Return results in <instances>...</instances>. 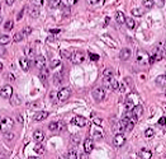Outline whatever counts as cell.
<instances>
[{
    "mask_svg": "<svg viewBox=\"0 0 166 159\" xmlns=\"http://www.w3.org/2000/svg\"><path fill=\"white\" fill-rule=\"evenodd\" d=\"M18 122H19V124H23V117H22V115H18Z\"/></svg>",
    "mask_w": 166,
    "mask_h": 159,
    "instance_id": "53",
    "label": "cell"
},
{
    "mask_svg": "<svg viewBox=\"0 0 166 159\" xmlns=\"http://www.w3.org/2000/svg\"><path fill=\"white\" fill-rule=\"evenodd\" d=\"M13 126H14V120L12 117H4L2 120V122H0V131L3 134L10 132Z\"/></svg>",
    "mask_w": 166,
    "mask_h": 159,
    "instance_id": "1",
    "label": "cell"
},
{
    "mask_svg": "<svg viewBox=\"0 0 166 159\" xmlns=\"http://www.w3.org/2000/svg\"><path fill=\"white\" fill-rule=\"evenodd\" d=\"M103 76H104V78H112V76H114L113 69H112V68H107V69H104V71H103Z\"/></svg>",
    "mask_w": 166,
    "mask_h": 159,
    "instance_id": "31",
    "label": "cell"
},
{
    "mask_svg": "<svg viewBox=\"0 0 166 159\" xmlns=\"http://www.w3.org/2000/svg\"><path fill=\"white\" fill-rule=\"evenodd\" d=\"M156 84L160 87H165L166 85V76L165 75H158L156 78Z\"/></svg>",
    "mask_w": 166,
    "mask_h": 159,
    "instance_id": "26",
    "label": "cell"
},
{
    "mask_svg": "<svg viewBox=\"0 0 166 159\" xmlns=\"http://www.w3.org/2000/svg\"><path fill=\"white\" fill-rule=\"evenodd\" d=\"M158 125H161V126L166 125V117H161L160 120H158Z\"/></svg>",
    "mask_w": 166,
    "mask_h": 159,
    "instance_id": "46",
    "label": "cell"
},
{
    "mask_svg": "<svg viewBox=\"0 0 166 159\" xmlns=\"http://www.w3.org/2000/svg\"><path fill=\"white\" fill-rule=\"evenodd\" d=\"M86 2H88V4H90V5H95L100 2V0H86Z\"/></svg>",
    "mask_w": 166,
    "mask_h": 159,
    "instance_id": "47",
    "label": "cell"
},
{
    "mask_svg": "<svg viewBox=\"0 0 166 159\" xmlns=\"http://www.w3.org/2000/svg\"><path fill=\"white\" fill-rule=\"evenodd\" d=\"M3 70V64H2V61H0V71Z\"/></svg>",
    "mask_w": 166,
    "mask_h": 159,
    "instance_id": "59",
    "label": "cell"
},
{
    "mask_svg": "<svg viewBox=\"0 0 166 159\" xmlns=\"http://www.w3.org/2000/svg\"><path fill=\"white\" fill-rule=\"evenodd\" d=\"M137 117H140V116H142V113H143V107L141 106V104H137V106H134V108H133V111H132Z\"/></svg>",
    "mask_w": 166,
    "mask_h": 159,
    "instance_id": "24",
    "label": "cell"
},
{
    "mask_svg": "<svg viewBox=\"0 0 166 159\" xmlns=\"http://www.w3.org/2000/svg\"><path fill=\"white\" fill-rule=\"evenodd\" d=\"M24 54H25V57H33V56H34V50H33V47L28 45V46L24 48Z\"/></svg>",
    "mask_w": 166,
    "mask_h": 159,
    "instance_id": "27",
    "label": "cell"
},
{
    "mask_svg": "<svg viewBox=\"0 0 166 159\" xmlns=\"http://www.w3.org/2000/svg\"><path fill=\"white\" fill-rule=\"evenodd\" d=\"M6 78H8L10 82H14V79H15V78H14V75H13V74H10V73H9L8 75H6Z\"/></svg>",
    "mask_w": 166,
    "mask_h": 159,
    "instance_id": "50",
    "label": "cell"
},
{
    "mask_svg": "<svg viewBox=\"0 0 166 159\" xmlns=\"http://www.w3.org/2000/svg\"><path fill=\"white\" fill-rule=\"evenodd\" d=\"M152 2L156 6H158V8H162V6L165 5V0H152Z\"/></svg>",
    "mask_w": 166,
    "mask_h": 159,
    "instance_id": "39",
    "label": "cell"
},
{
    "mask_svg": "<svg viewBox=\"0 0 166 159\" xmlns=\"http://www.w3.org/2000/svg\"><path fill=\"white\" fill-rule=\"evenodd\" d=\"M115 20H117V23L119 24H124L126 23V16L123 12H117L115 13Z\"/></svg>",
    "mask_w": 166,
    "mask_h": 159,
    "instance_id": "17",
    "label": "cell"
},
{
    "mask_svg": "<svg viewBox=\"0 0 166 159\" xmlns=\"http://www.w3.org/2000/svg\"><path fill=\"white\" fill-rule=\"evenodd\" d=\"M32 3L36 6H41V5H43V0H32Z\"/></svg>",
    "mask_w": 166,
    "mask_h": 159,
    "instance_id": "43",
    "label": "cell"
},
{
    "mask_svg": "<svg viewBox=\"0 0 166 159\" xmlns=\"http://www.w3.org/2000/svg\"><path fill=\"white\" fill-rule=\"evenodd\" d=\"M155 135V130L154 129H147L146 130V131H145V136H146V138H152V136Z\"/></svg>",
    "mask_w": 166,
    "mask_h": 159,
    "instance_id": "35",
    "label": "cell"
},
{
    "mask_svg": "<svg viewBox=\"0 0 166 159\" xmlns=\"http://www.w3.org/2000/svg\"><path fill=\"white\" fill-rule=\"evenodd\" d=\"M14 2H15V0H5V3L8 4V5H13V4H14Z\"/></svg>",
    "mask_w": 166,
    "mask_h": 159,
    "instance_id": "54",
    "label": "cell"
},
{
    "mask_svg": "<svg viewBox=\"0 0 166 159\" xmlns=\"http://www.w3.org/2000/svg\"><path fill=\"white\" fill-rule=\"evenodd\" d=\"M0 122H2V120H0Z\"/></svg>",
    "mask_w": 166,
    "mask_h": 159,
    "instance_id": "64",
    "label": "cell"
},
{
    "mask_svg": "<svg viewBox=\"0 0 166 159\" xmlns=\"http://www.w3.org/2000/svg\"><path fill=\"white\" fill-rule=\"evenodd\" d=\"M22 33H23L24 37H27V36H29V34L32 33V27H29V26H28V27H24V30L22 31Z\"/></svg>",
    "mask_w": 166,
    "mask_h": 159,
    "instance_id": "36",
    "label": "cell"
},
{
    "mask_svg": "<svg viewBox=\"0 0 166 159\" xmlns=\"http://www.w3.org/2000/svg\"><path fill=\"white\" fill-rule=\"evenodd\" d=\"M34 151L37 154H43V153H45V147H43V144L42 143H37V145L34 147Z\"/></svg>",
    "mask_w": 166,
    "mask_h": 159,
    "instance_id": "29",
    "label": "cell"
},
{
    "mask_svg": "<svg viewBox=\"0 0 166 159\" xmlns=\"http://www.w3.org/2000/svg\"><path fill=\"white\" fill-rule=\"evenodd\" d=\"M140 157H141V159H151L152 158V153H151V150H148V149H141Z\"/></svg>",
    "mask_w": 166,
    "mask_h": 159,
    "instance_id": "18",
    "label": "cell"
},
{
    "mask_svg": "<svg viewBox=\"0 0 166 159\" xmlns=\"http://www.w3.org/2000/svg\"><path fill=\"white\" fill-rule=\"evenodd\" d=\"M0 96H2L3 98H5V99L12 98V96H13V88H12L10 85H4L3 88H2V90H0Z\"/></svg>",
    "mask_w": 166,
    "mask_h": 159,
    "instance_id": "7",
    "label": "cell"
},
{
    "mask_svg": "<svg viewBox=\"0 0 166 159\" xmlns=\"http://www.w3.org/2000/svg\"><path fill=\"white\" fill-rule=\"evenodd\" d=\"M126 24H127V27L129 28V30H134L136 22H134L133 18H126Z\"/></svg>",
    "mask_w": 166,
    "mask_h": 159,
    "instance_id": "30",
    "label": "cell"
},
{
    "mask_svg": "<svg viewBox=\"0 0 166 159\" xmlns=\"http://www.w3.org/2000/svg\"><path fill=\"white\" fill-rule=\"evenodd\" d=\"M0 6H2V4H0Z\"/></svg>",
    "mask_w": 166,
    "mask_h": 159,
    "instance_id": "63",
    "label": "cell"
},
{
    "mask_svg": "<svg viewBox=\"0 0 166 159\" xmlns=\"http://www.w3.org/2000/svg\"><path fill=\"white\" fill-rule=\"evenodd\" d=\"M34 66L38 68L39 70L43 69V68H46V59H45L43 56H41V55L37 56V57L34 59Z\"/></svg>",
    "mask_w": 166,
    "mask_h": 159,
    "instance_id": "11",
    "label": "cell"
},
{
    "mask_svg": "<svg viewBox=\"0 0 166 159\" xmlns=\"http://www.w3.org/2000/svg\"><path fill=\"white\" fill-rule=\"evenodd\" d=\"M9 42H10V37L8 34H0V45L5 46V45H8Z\"/></svg>",
    "mask_w": 166,
    "mask_h": 159,
    "instance_id": "23",
    "label": "cell"
},
{
    "mask_svg": "<svg viewBox=\"0 0 166 159\" xmlns=\"http://www.w3.org/2000/svg\"><path fill=\"white\" fill-rule=\"evenodd\" d=\"M20 103V99L18 96H14V99H12V104H18Z\"/></svg>",
    "mask_w": 166,
    "mask_h": 159,
    "instance_id": "45",
    "label": "cell"
},
{
    "mask_svg": "<svg viewBox=\"0 0 166 159\" xmlns=\"http://www.w3.org/2000/svg\"><path fill=\"white\" fill-rule=\"evenodd\" d=\"M4 136H5V139L6 140H13L15 136H14V134H12V132H6V134H4Z\"/></svg>",
    "mask_w": 166,
    "mask_h": 159,
    "instance_id": "41",
    "label": "cell"
},
{
    "mask_svg": "<svg viewBox=\"0 0 166 159\" xmlns=\"http://www.w3.org/2000/svg\"><path fill=\"white\" fill-rule=\"evenodd\" d=\"M60 2L61 0H51L49 2V8H57V6H60Z\"/></svg>",
    "mask_w": 166,
    "mask_h": 159,
    "instance_id": "37",
    "label": "cell"
},
{
    "mask_svg": "<svg viewBox=\"0 0 166 159\" xmlns=\"http://www.w3.org/2000/svg\"><path fill=\"white\" fill-rule=\"evenodd\" d=\"M71 141H73V143H75V144H77V143H79V135H75V136H73V138H71Z\"/></svg>",
    "mask_w": 166,
    "mask_h": 159,
    "instance_id": "49",
    "label": "cell"
},
{
    "mask_svg": "<svg viewBox=\"0 0 166 159\" xmlns=\"http://www.w3.org/2000/svg\"><path fill=\"white\" fill-rule=\"evenodd\" d=\"M70 96H71V90L67 87H63V88H61L59 90V93H57V98H59V101H61V102L67 101L70 98Z\"/></svg>",
    "mask_w": 166,
    "mask_h": 159,
    "instance_id": "4",
    "label": "cell"
},
{
    "mask_svg": "<svg viewBox=\"0 0 166 159\" xmlns=\"http://www.w3.org/2000/svg\"><path fill=\"white\" fill-rule=\"evenodd\" d=\"M67 159H77V154H76L75 149L69 150V153H67Z\"/></svg>",
    "mask_w": 166,
    "mask_h": 159,
    "instance_id": "33",
    "label": "cell"
},
{
    "mask_svg": "<svg viewBox=\"0 0 166 159\" xmlns=\"http://www.w3.org/2000/svg\"><path fill=\"white\" fill-rule=\"evenodd\" d=\"M143 13H145V10H143L142 8H134L131 10V14L133 17H142Z\"/></svg>",
    "mask_w": 166,
    "mask_h": 159,
    "instance_id": "25",
    "label": "cell"
},
{
    "mask_svg": "<svg viewBox=\"0 0 166 159\" xmlns=\"http://www.w3.org/2000/svg\"><path fill=\"white\" fill-rule=\"evenodd\" d=\"M59 159H62V158H59Z\"/></svg>",
    "mask_w": 166,
    "mask_h": 159,
    "instance_id": "61",
    "label": "cell"
},
{
    "mask_svg": "<svg viewBox=\"0 0 166 159\" xmlns=\"http://www.w3.org/2000/svg\"><path fill=\"white\" fill-rule=\"evenodd\" d=\"M80 159H88V155H86V154H84V153H83V154L80 155Z\"/></svg>",
    "mask_w": 166,
    "mask_h": 159,
    "instance_id": "56",
    "label": "cell"
},
{
    "mask_svg": "<svg viewBox=\"0 0 166 159\" xmlns=\"http://www.w3.org/2000/svg\"><path fill=\"white\" fill-rule=\"evenodd\" d=\"M165 76H166V73H165Z\"/></svg>",
    "mask_w": 166,
    "mask_h": 159,
    "instance_id": "62",
    "label": "cell"
},
{
    "mask_svg": "<svg viewBox=\"0 0 166 159\" xmlns=\"http://www.w3.org/2000/svg\"><path fill=\"white\" fill-rule=\"evenodd\" d=\"M23 38H24V36H23V33H22V32H18V33H15L13 36V41L14 42H20Z\"/></svg>",
    "mask_w": 166,
    "mask_h": 159,
    "instance_id": "32",
    "label": "cell"
},
{
    "mask_svg": "<svg viewBox=\"0 0 166 159\" xmlns=\"http://www.w3.org/2000/svg\"><path fill=\"white\" fill-rule=\"evenodd\" d=\"M29 16L32 17V18H37L38 16H39V10H38V6H36V5H33V6H31L29 8Z\"/></svg>",
    "mask_w": 166,
    "mask_h": 159,
    "instance_id": "22",
    "label": "cell"
},
{
    "mask_svg": "<svg viewBox=\"0 0 166 159\" xmlns=\"http://www.w3.org/2000/svg\"><path fill=\"white\" fill-rule=\"evenodd\" d=\"M119 57H120V60H123V61L129 60V57H131V50L127 48V47L122 48L120 50V54H119Z\"/></svg>",
    "mask_w": 166,
    "mask_h": 159,
    "instance_id": "12",
    "label": "cell"
},
{
    "mask_svg": "<svg viewBox=\"0 0 166 159\" xmlns=\"http://www.w3.org/2000/svg\"><path fill=\"white\" fill-rule=\"evenodd\" d=\"M49 32H51L52 34H56V33H60V30H51Z\"/></svg>",
    "mask_w": 166,
    "mask_h": 159,
    "instance_id": "55",
    "label": "cell"
},
{
    "mask_svg": "<svg viewBox=\"0 0 166 159\" xmlns=\"http://www.w3.org/2000/svg\"><path fill=\"white\" fill-rule=\"evenodd\" d=\"M70 60H71V62L75 64V65H80V64L84 62V60H85L84 52H81V51H75V52H73V54H71Z\"/></svg>",
    "mask_w": 166,
    "mask_h": 159,
    "instance_id": "2",
    "label": "cell"
},
{
    "mask_svg": "<svg viewBox=\"0 0 166 159\" xmlns=\"http://www.w3.org/2000/svg\"><path fill=\"white\" fill-rule=\"evenodd\" d=\"M136 60L140 64H146L150 61V55L147 54V51H145V50H138L136 54Z\"/></svg>",
    "mask_w": 166,
    "mask_h": 159,
    "instance_id": "3",
    "label": "cell"
},
{
    "mask_svg": "<svg viewBox=\"0 0 166 159\" xmlns=\"http://www.w3.org/2000/svg\"><path fill=\"white\" fill-rule=\"evenodd\" d=\"M142 5L145 9H152L155 4H154L152 0H142Z\"/></svg>",
    "mask_w": 166,
    "mask_h": 159,
    "instance_id": "28",
    "label": "cell"
},
{
    "mask_svg": "<svg viewBox=\"0 0 166 159\" xmlns=\"http://www.w3.org/2000/svg\"><path fill=\"white\" fill-rule=\"evenodd\" d=\"M28 159H41V158H39V157H29Z\"/></svg>",
    "mask_w": 166,
    "mask_h": 159,
    "instance_id": "57",
    "label": "cell"
},
{
    "mask_svg": "<svg viewBox=\"0 0 166 159\" xmlns=\"http://www.w3.org/2000/svg\"><path fill=\"white\" fill-rule=\"evenodd\" d=\"M23 13H24V9H22L20 12H19V14H18V17H17V19L19 20V19H22V16H23Z\"/></svg>",
    "mask_w": 166,
    "mask_h": 159,
    "instance_id": "51",
    "label": "cell"
},
{
    "mask_svg": "<svg viewBox=\"0 0 166 159\" xmlns=\"http://www.w3.org/2000/svg\"><path fill=\"white\" fill-rule=\"evenodd\" d=\"M77 2H79V0H61L60 5L62 6V8H70V6L75 5Z\"/></svg>",
    "mask_w": 166,
    "mask_h": 159,
    "instance_id": "19",
    "label": "cell"
},
{
    "mask_svg": "<svg viewBox=\"0 0 166 159\" xmlns=\"http://www.w3.org/2000/svg\"><path fill=\"white\" fill-rule=\"evenodd\" d=\"M48 112L47 111H41V112H37L34 115V121H37V122H39V121H45L47 117H48Z\"/></svg>",
    "mask_w": 166,
    "mask_h": 159,
    "instance_id": "13",
    "label": "cell"
},
{
    "mask_svg": "<svg viewBox=\"0 0 166 159\" xmlns=\"http://www.w3.org/2000/svg\"><path fill=\"white\" fill-rule=\"evenodd\" d=\"M19 64H20V68L23 69L24 71H28L29 70V62H28V59L27 57H22L19 60Z\"/></svg>",
    "mask_w": 166,
    "mask_h": 159,
    "instance_id": "20",
    "label": "cell"
},
{
    "mask_svg": "<svg viewBox=\"0 0 166 159\" xmlns=\"http://www.w3.org/2000/svg\"><path fill=\"white\" fill-rule=\"evenodd\" d=\"M53 80H55V83H60L62 80V74L61 73H56L53 75Z\"/></svg>",
    "mask_w": 166,
    "mask_h": 159,
    "instance_id": "38",
    "label": "cell"
},
{
    "mask_svg": "<svg viewBox=\"0 0 166 159\" xmlns=\"http://www.w3.org/2000/svg\"><path fill=\"white\" fill-rule=\"evenodd\" d=\"M104 79H105V84H107V87L109 89L117 90L119 88V83H118V80L114 76H112V78H104Z\"/></svg>",
    "mask_w": 166,
    "mask_h": 159,
    "instance_id": "6",
    "label": "cell"
},
{
    "mask_svg": "<svg viewBox=\"0 0 166 159\" xmlns=\"http://www.w3.org/2000/svg\"><path fill=\"white\" fill-rule=\"evenodd\" d=\"M33 139L37 141V143H42L45 140V132L42 131V130H36L33 132Z\"/></svg>",
    "mask_w": 166,
    "mask_h": 159,
    "instance_id": "16",
    "label": "cell"
},
{
    "mask_svg": "<svg viewBox=\"0 0 166 159\" xmlns=\"http://www.w3.org/2000/svg\"><path fill=\"white\" fill-rule=\"evenodd\" d=\"M113 143H114V145L117 147V148L123 147V145H124V143H126V138H124V135H122V134H117V135H114Z\"/></svg>",
    "mask_w": 166,
    "mask_h": 159,
    "instance_id": "9",
    "label": "cell"
},
{
    "mask_svg": "<svg viewBox=\"0 0 166 159\" xmlns=\"http://www.w3.org/2000/svg\"><path fill=\"white\" fill-rule=\"evenodd\" d=\"M105 96H107V93H105V90L103 88H95V89H94V92H93V97H94V99H95L97 102H102V101H104Z\"/></svg>",
    "mask_w": 166,
    "mask_h": 159,
    "instance_id": "5",
    "label": "cell"
},
{
    "mask_svg": "<svg viewBox=\"0 0 166 159\" xmlns=\"http://www.w3.org/2000/svg\"><path fill=\"white\" fill-rule=\"evenodd\" d=\"M94 121V124H95L97 126H102V120H100L99 117H95V118H93Z\"/></svg>",
    "mask_w": 166,
    "mask_h": 159,
    "instance_id": "44",
    "label": "cell"
},
{
    "mask_svg": "<svg viewBox=\"0 0 166 159\" xmlns=\"http://www.w3.org/2000/svg\"><path fill=\"white\" fill-rule=\"evenodd\" d=\"M61 55H62V56H66L67 59H70V57H71V54H70L69 51H61Z\"/></svg>",
    "mask_w": 166,
    "mask_h": 159,
    "instance_id": "48",
    "label": "cell"
},
{
    "mask_svg": "<svg viewBox=\"0 0 166 159\" xmlns=\"http://www.w3.org/2000/svg\"><path fill=\"white\" fill-rule=\"evenodd\" d=\"M100 126H93L91 127V130H90V134L94 136V138H95V139H102L103 138V132H102V130H100L99 129Z\"/></svg>",
    "mask_w": 166,
    "mask_h": 159,
    "instance_id": "15",
    "label": "cell"
},
{
    "mask_svg": "<svg viewBox=\"0 0 166 159\" xmlns=\"http://www.w3.org/2000/svg\"><path fill=\"white\" fill-rule=\"evenodd\" d=\"M0 23H2V14H0Z\"/></svg>",
    "mask_w": 166,
    "mask_h": 159,
    "instance_id": "60",
    "label": "cell"
},
{
    "mask_svg": "<svg viewBox=\"0 0 166 159\" xmlns=\"http://www.w3.org/2000/svg\"><path fill=\"white\" fill-rule=\"evenodd\" d=\"M89 56H90V60L91 61H98L99 60V55H97V54H89Z\"/></svg>",
    "mask_w": 166,
    "mask_h": 159,
    "instance_id": "40",
    "label": "cell"
},
{
    "mask_svg": "<svg viewBox=\"0 0 166 159\" xmlns=\"http://www.w3.org/2000/svg\"><path fill=\"white\" fill-rule=\"evenodd\" d=\"M13 26H14L13 20H6L5 24H4V30H5V31H10L12 28H13Z\"/></svg>",
    "mask_w": 166,
    "mask_h": 159,
    "instance_id": "34",
    "label": "cell"
},
{
    "mask_svg": "<svg viewBox=\"0 0 166 159\" xmlns=\"http://www.w3.org/2000/svg\"><path fill=\"white\" fill-rule=\"evenodd\" d=\"M108 23H109V18H107V19H105V24H104V26H107Z\"/></svg>",
    "mask_w": 166,
    "mask_h": 159,
    "instance_id": "58",
    "label": "cell"
},
{
    "mask_svg": "<svg viewBox=\"0 0 166 159\" xmlns=\"http://www.w3.org/2000/svg\"><path fill=\"white\" fill-rule=\"evenodd\" d=\"M39 78H41V80H42V82H47V79L49 78V73H48V69H47V68L41 69Z\"/></svg>",
    "mask_w": 166,
    "mask_h": 159,
    "instance_id": "21",
    "label": "cell"
},
{
    "mask_svg": "<svg viewBox=\"0 0 166 159\" xmlns=\"http://www.w3.org/2000/svg\"><path fill=\"white\" fill-rule=\"evenodd\" d=\"M118 89H119L120 92H124V90H126V85H124V84H120Z\"/></svg>",
    "mask_w": 166,
    "mask_h": 159,
    "instance_id": "52",
    "label": "cell"
},
{
    "mask_svg": "<svg viewBox=\"0 0 166 159\" xmlns=\"http://www.w3.org/2000/svg\"><path fill=\"white\" fill-rule=\"evenodd\" d=\"M71 122H73L74 125L79 126V127H84V126H86V118L83 117V116H74L73 120H71Z\"/></svg>",
    "mask_w": 166,
    "mask_h": 159,
    "instance_id": "10",
    "label": "cell"
},
{
    "mask_svg": "<svg viewBox=\"0 0 166 159\" xmlns=\"http://www.w3.org/2000/svg\"><path fill=\"white\" fill-rule=\"evenodd\" d=\"M93 149H94V143H93V140H91V139H86V140L84 141V150H85V153H86V154L91 153Z\"/></svg>",
    "mask_w": 166,
    "mask_h": 159,
    "instance_id": "14",
    "label": "cell"
},
{
    "mask_svg": "<svg viewBox=\"0 0 166 159\" xmlns=\"http://www.w3.org/2000/svg\"><path fill=\"white\" fill-rule=\"evenodd\" d=\"M63 122L62 121H53V122H51V124L48 125V129L51 130V131H53V132H60L61 130L63 129Z\"/></svg>",
    "mask_w": 166,
    "mask_h": 159,
    "instance_id": "8",
    "label": "cell"
},
{
    "mask_svg": "<svg viewBox=\"0 0 166 159\" xmlns=\"http://www.w3.org/2000/svg\"><path fill=\"white\" fill-rule=\"evenodd\" d=\"M60 64H61V62H60V60H52L49 65H51V68H57Z\"/></svg>",
    "mask_w": 166,
    "mask_h": 159,
    "instance_id": "42",
    "label": "cell"
}]
</instances>
